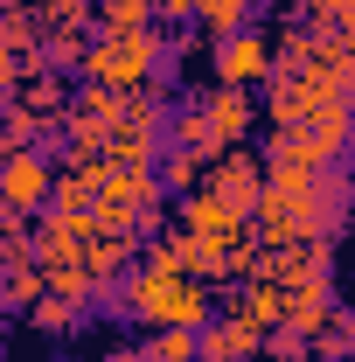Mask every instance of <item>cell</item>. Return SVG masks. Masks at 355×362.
<instances>
[{"mask_svg":"<svg viewBox=\"0 0 355 362\" xmlns=\"http://www.w3.org/2000/svg\"><path fill=\"white\" fill-rule=\"evenodd\" d=\"M126 307H133L146 327H209V286L188 279V272H139L126 286Z\"/></svg>","mask_w":355,"mask_h":362,"instance_id":"obj_1","label":"cell"},{"mask_svg":"<svg viewBox=\"0 0 355 362\" xmlns=\"http://www.w3.org/2000/svg\"><path fill=\"white\" fill-rule=\"evenodd\" d=\"M153 63H161V35H153V28H105V42L84 56V77H91V84L133 90Z\"/></svg>","mask_w":355,"mask_h":362,"instance_id":"obj_2","label":"cell"},{"mask_svg":"<svg viewBox=\"0 0 355 362\" xmlns=\"http://www.w3.org/2000/svg\"><path fill=\"white\" fill-rule=\"evenodd\" d=\"M209 188H216L223 202L237 209V216H258V195H265V175H258V160L251 153H223V160H209Z\"/></svg>","mask_w":355,"mask_h":362,"instance_id":"obj_3","label":"cell"},{"mask_svg":"<svg viewBox=\"0 0 355 362\" xmlns=\"http://www.w3.org/2000/svg\"><path fill=\"white\" fill-rule=\"evenodd\" d=\"M272 70V42L258 35V28H244V35H230V42H216V84H258Z\"/></svg>","mask_w":355,"mask_h":362,"instance_id":"obj_4","label":"cell"},{"mask_svg":"<svg viewBox=\"0 0 355 362\" xmlns=\"http://www.w3.org/2000/svg\"><path fill=\"white\" fill-rule=\"evenodd\" d=\"M56 202V168L42 153H7V209H49Z\"/></svg>","mask_w":355,"mask_h":362,"instance_id":"obj_5","label":"cell"},{"mask_svg":"<svg viewBox=\"0 0 355 362\" xmlns=\"http://www.w3.org/2000/svg\"><path fill=\"white\" fill-rule=\"evenodd\" d=\"M258 349H265V327L244 314H223L216 327H202V362H244Z\"/></svg>","mask_w":355,"mask_h":362,"instance_id":"obj_6","label":"cell"},{"mask_svg":"<svg viewBox=\"0 0 355 362\" xmlns=\"http://www.w3.org/2000/svg\"><path fill=\"white\" fill-rule=\"evenodd\" d=\"M202 112H209V126H216L223 153H230L237 139L251 133V98H244V90H237V84H216V90H209V105H202Z\"/></svg>","mask_w":355,"mask_h":362,"instance_id":"obj_7","label":"cell"},{"mask_svg":"<svg viewBox=\"0 0 355 362\" xmlns=\"http://www.w3.org/2000/svg\"><path fill=\"white\" fill-rule=\"evenodd\" d=\"M139 362H202V334L195 327H153Z\"/></svg>","mask_w":355,"mask_h":362,"instance_id":"obj_8","label":"cell"},{"mask_svg":"<svg viewBox=\"0 0 355 362\" xmlns=\"http://www.w3.org/2000/svg\"><path fill=\"white\" fill-rule=\"evenodd\" d=\"M244 14H251V0H202V28L230 42V35H244Z\"/></svg>","mask_w":355,"mask_h":362,"instance_id":"obj_9","label":"cell"},{"mask_svg":"<svg viewBox=\"0 0 355 362\" xmlns=\"http://www.w3.org/2000/svg\"><path fill=\"white\" fill-rule=\"evenodd\" d=\"M28 314H35V327H49V334H63V327H77V300H56V293H49V300H35Z\"/></svg>","mask_w":355,"mask_h":362,"instance_id":"obj_10","label":"cell"},{"mask_svg":"<svg viewBox=\"0 0 355 362\" xmlns=\"http://www.w3.org/2000/svg\"><path fill=\"white\" fill-rule=\"evenodd\" d=\"M0 35H7V56H28V42H35V21H28V7H14V14L0 21Z\"/></svg>","mask_w":355,"mask_h":362,"instance_id":"obj_11","label":"cell"},{"mask_svg":"<svg viewBox=\"0 0 355 362\" xmlns=\"http://www.w3.org/2000/svg\"><path fill=\"white\" fill-rule=\"evenodd\" d=\"M195 175H202V153L175 146V153H168V181H175V188H195Z\"/></svg>","mask_w":355,"mask_h":362,"instance_id":"obj_12","label":"cell"},{"mask_svg":"<svg viewBox=\"0 0 355 362\" xmlns=\"http://www.w3.org/2000/svg\"><path fill=\"white\" fill-rule=\"evenodd\" d=\"M307 7L327 21V28H349V35H355V0H307Z\"/></svg>","mask_w":355,"mask_h":362,"instance_id":"obj_13","label":"cell"},{"mask_svg":"<svg viewBox=\"0 0 355 362\" xmlns=\"http://www.w3.org/2000/svg\"><path fill=\"white\" fill-rule=\"evenodd\" d=\"M119 362H139V356H119Z\"/></svg>","mask_w":355,"mask_h":362,"instance_id":"obj_14","label":"cell"}]
</instances>
